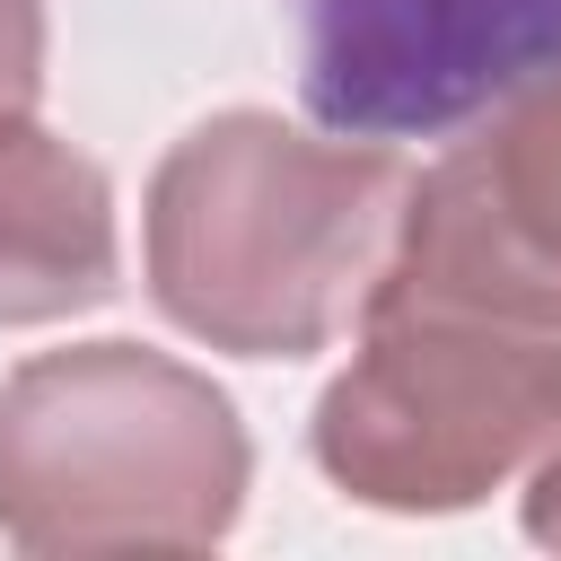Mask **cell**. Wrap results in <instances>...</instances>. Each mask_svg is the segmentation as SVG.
<instances>
[{"label":"cell","instance_id":"ba28073f","mask_svg":"<svg viewBox=\"0 0 561 561\" xmlns=\"http://www.w3.org/2000/svg\"><path fill=\"white\" fill-rule=\"evenodd\" d=\"M526 535L543 552H561V438L535 456V482H526Z\"/></svg>","mask_w":561,"mask_h":561},{"label":"cell","instance_id":"3957f363","mask_svg":"<svg viewBox=\"0 0 561 561\" xmlns=\"http://www.w3.org/2000/svg\"><path fill=\"white\" fill-rule=\"evenodd\" d=\"M245 482L237 403L149 342H70L0 377V535L18 552H210L237 535Z\"/></svg>","mask_w":561,"mask_h":561},{"label":"cell","instance_id":"277c9868","mask_svg":"<svg viewBox=\"0 0 561 561\" xmlns=\"http://www.w3.org/2000/svg\"><path fill=\"white\" fill-rule=\"evenodd\" d=\"M298 96L324 131L438 140L561 70V0H280Z\"/></svg>","mask_w":561,"mask_h":561},{"label":"cell","instance_id":"6da1fadb","mask_svg":"<svg viewBox=\"0 0 561 561\" xmlns=\"http://www.w3.org/2000/svg\"><path fill=\"white\" fill-rule=\"evenodd\" d=\"M412 167L394 140L298 131L263 105L193 123L140 202V272L175 333L237 359H307L359 324Z\"/></svg>","mask_w":561,"mask_h":561},{"label":"cell","instance_id":"52a82bcc","mask_svg":"<svg viewBox=\"0 0 561 561\" xmlns=\"http://www.w3.org/2000/svg\"><path fill=\"white\" fill-rule=\"evenodd\" d=\"M44 96V0H0V105Z\"/></svg>","mask_w":561,"mask_h":561},{"label":"cell","instance_id":"7a4b0ae2","mask_svg":"<svg viewBox=\"0 0 561 561\" xmlns=\"http://www.w3.org/2000/svg\"><path fill=\"white\" fill-rule=\"evenodd\" d=\"M561 438V316L386 263L351 368L316 394L307 447L359 508L447 517Z\"/></svg>","mask_w":561,"mask_h":561},{"label":"cell","instance_id":"5b68a950","mask_svg":"<svg viewBox=\"0 0 561 561\" xmlns=\"http://www.w3.org/2000/svg\"><path fill=\"white\" fill-rule=\"evenodd\" d=\"M456 131L465 140L412 175L386 263L561 316V70L517 79Z\"/></svg>","mask_w":561,"mask_h":561},{"label":"cell","instance_id":"8992f818","mask_svg":"<svg viewBox=\"0 0 561 561\" xmlns=\"http://www.w3.org/2000/svg\"><path fill=\"white\" fill-rule=\"evenodd\" d=\"M123 289L114 184L88 149L0 105V324H61Z\"/></svg>","mask_w":561,"mask_h":561}]
</instances>
